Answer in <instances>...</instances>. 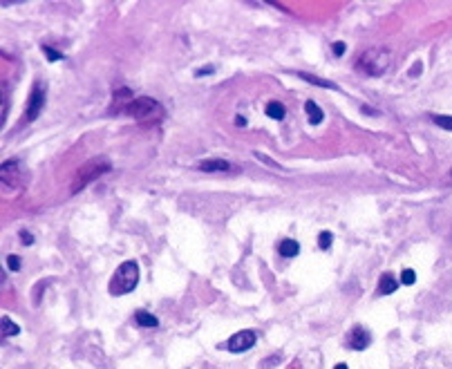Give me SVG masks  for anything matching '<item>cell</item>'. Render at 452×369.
Wrapping results in <instances>:
<instances>
[{
	"instance_id": "6da1fadb",
	"label": "cell",
	"mask_w": 452,
	"mask_h": 369,
	"mask_svg": "<svg viewBox=\"0 0 452 369\" xmlns=\"http://www.w3.org/2000/svg\"><path fill=\"white\" fill-rule=\"evenodd\" d=\"M121 112L134 117L141 123H148V126H152V123H159L163 119L161 103H157V101L150 99V96H139V99H132Z\"/></svg>"
},
{
	"instance_id": "7a4b0ae2",
	"label": "cell",
	"mask_w": 452,
	"mask_h": 369,
	"mask_svg": "<svg viewBox=\"0 0 452 369\" xmlns=\"http://www.w3.org/2000/svg\"><path fill=\"white\" fill-rule=\"evenodd\" d=\"M392 63V54L385 47H370L356 63V70L363 72L365 76H381Z\"/></svg>"
},
{
	"instance_id": "3957f363",
	"label": "cell",
	"mask_w": 452,
	"mask_h": 369,
	"mask_svg": "<svg viewBox=\"0 0 452 369\" xmlns=\"http://www.w3.org/2000/svg\"><path fill=\"white\" fill-rule=\"evenodd\" d=\"M112 170V163L108 157H94L86 161L81 168L76 170V177H74V186H72V192H78L81 188H86L88 184L97 181L99 177H103L105 173Z\"/></svg>"
},
{
	"instance_id": "277c9868",
	"label": "cell",
	"mask_w": 452,
	"mask_h": 369,
	"mask_svg": "<svg viewBox=\"0 0 452 369\" xmlns=\"http://www.w3.org/2000/svg\"><path fill=\"white\" fill-rule=\"evenodd\" d=\"M137 282H139V266H137V262L128 260V262H123V264L115 271V275H112V280H110V293H112V295H126V293H130V291H134Z\"/></svg>"
},
{
	"instance_id": "5b68a950",
	"label": "cell",
	"mask_w": 452,
	"mask_h": 369,
	"mask_svg": "<svg viewBox=\"0 0 452 369\" xmlns=\"http://www.w3.org/2000/svg\"><path fill=\"white\" fill-rule=\"evenodd\" d=\"M0 181L7 184L9 188H18L27 181V170L22 166V161L18 159H7V161L0 166Z\"/></svg>"
},
{
	"instance_id": "8992f818",
	"label": "cell",
	"mask_w": 452,
	"mask_h": 369,
	"mask_svg": "<svg viewBox=\"0 0 452 369\" xmlns=\"http://www.w3.org/2000/svg\"><path fill=\"white\" fill-rule=\"evenodd\" d=\"M345 345H347L352 351H363V349H367L372 345V333L367 331L365 327L356 325V327L349 329L347 338H345Z\"/></svg>"
},
{
	"instance_id": "52a82bcc",
	"label": "cell",
	"mask_w": 452,
	"mask_h": 369,
	"mask_svg": "<svg viewBox=\"0 0 452 369\" xmlns=\"http://www.w3.org/2000/svg\"><path fill=\"white\" fill-rule=\"evenodd\" d=\"M258 336L251 331V329H242V331H237L235 336L229 338V343H226V347H229V351H233V354H242V351H248L256 345Z\"/></svg>"
},
{
	"instance_id": "ba28073f",
	"label": "cell",
	"mask_w": 452,
	"mask_h": 369,
	"mask_svg": "<svg viewBox=\"0 0 452 369\" xmlns=\"http://www.w3.org/2000/svg\"><path fill=\"white\" fill-rule=\"evenodd\" d=\"M43 105H45V90H43V85H34V90L30 94V101H27V107H25V121L27 123L34 121V119L41 115Z\"/></svg>"
},
{
	"instance_id": "9c48e42d",
	"label": "cell",
	"mask_w": 452,
	"mask_h": 369,
	"mask_svg": "<svg viewBox=\"0 0 452 369\" xmlns=\"http://www.w3.org/2000/svg\"><path fill=\"white\" fill-rule=\"evenodd\" d=\"M197 168L202 173H226V170H231V161H226V159H204V161L197 163Z\"/></svg>"
},
{
	"instance_id": "30bf717a",
	"label": "cell",
	"mask_w": 452,
	"mask_h": 369,
	"mask_svg": "<svg viewBox=\"0 0 452 369\" xmlns=\"http://www.w3.org/2000/svg\"><path fill=\"white\" fill-rule=\"evenodd\" d=\"M304 112H307V119H309V123L312 126H318V123H323V119H325V112L320 110L318 105H316V101H304Z\"/></svg>"
},
{
	"instance_id": "8fae6325",
	"label": "cell",
	"mask_w": 452,
	"mask_h": 369,
	"mask_svg": "<svg viewBox=\"0 0 452 369\" xmlns=\"http://www.w3.org/2000/svg\"><path fill=\"white\" fill-rule=\"evenodd\" d=\"M399 289V280L394 277L392 273H383L381 275V280H378V291H381L383 295H389V293H394Z\"/></svg>"
},
{
	"instance_id": "7c38bea8",
	"label": "cell",
	"mask_w": 452,
	"mask_h": 369,
	"mask_svg": "<svg viewBox=\"0 0 452 369\" xmlns=\"http://www.w3.org/2000/svg\"><path fill=\"white\" fill-rule=\"evenodd\" d=\"M278 253L280 255H285V258H296L298 253H300V244H298L296 240H282L280 244H278Z\"/></svg>"
},
{
	"instance_id": "4fadbf2b",
	"label": "cell",
	"mask_w": 452,
	"mask_h": 369,
	"mask_svg": "<svg viewBox=\"0 0 452 369\" xmlns=\"http://www.w3.org/2000/svg\"><path fill=\"white\" fill-rule=\"evenodd\" d=\"M134 322H137L139 327H146V329L159 327V320H157L152 314H148V311H137V314H134Z\"/></svg>"
},
{
	"instance_id": "5bb4252c",
	"label": "cell",
	"mask_w": 452,
	"mask_h": 369,
	"mask_svg": "<svg viewBox=\"0 0 452 369\" xmlns=\"http://www.w3.org/2000/svg\"><path fill=\"white\" fill-rule=\"evenodd\" d=\"M296 74L302 78V81H307V83H312V85H318V88L338 90V85H336V83H331V81H327V78H318V76H314V74H307V72H296Z\"/></svg>"
},
{
	"instance_id": "9a60e30c",
	"label": "cell",
	"mask_w": 452,
	"mask_h": 369,
	"mask_svg": "<svg viewBox=\"0 0 452 369\" xmlns=\"http://www.w3.org/2000/svg\"><path fill=\"white\" fill-rule=\"evenodd\" d=\"M285 115H287V110H285V105H282L280 101H269V103H267V117L269 119H273V121H282Z\"/></svg>"
},
{
	"instance_id": "2e32d148",
	"label": "cell",
	"mask_w": 452,
	"mask_h": 369,
	"mask_svg": "<svg viewBox=\"0 0 452 369\" xmlns=\"http://www.w3.org/2000/svg\"><path fill=\"white\" fill-rule=\"evenodd\" d=\"M0 325H3V336L5 338H11V336H18L20 333V327L18 322H14L9 316H3L0 318Z\"/></svg>"
},
{
	"instance_id": "e0dca14e",
	"label": "cell",
	"mask_w": 452,
	"mask_h": 369,
	"mask_svg": "<svg viewBox=\"0 0 452 369\" xmlns=\"http://www.w3.org/2000/svg\"><path fill=\"white\" fill-rule=\"evenodd\" d=\"M432 121L437 123L439 128L450 130V132H452V117H448V115H432Z\"/></svg>"
},
{
	"instance_id": "ac0fdd59",
	"label": "cell",
	"mask_w": 452,
	"mask_h": 369,
	"mask_svg": "<svg viewBox=\"0 0 452 369\" xmlns=\"http://www.w3.org/2000/svg\"><path fill=\"white\" fill-rule=\"evenodd\" d=\"M331 242H334V235H331L329 231H323V233L318 235V246L323 248V251H327V248L331 246Z\"/></svg>"
},
{
	"instance_id": "d6986e66",
	"label": "cell",
	"mask_w": 452,
	"mask_h": 369,
	"mask_svg": "<svg viewBox=\"0 0 452 369\" xmlns=\"http://www.w3.org/2000/svg\"><path fill=\"white\" fill-rule=\"evenodd\" d=\"M414 282H416V273H414V269H405L403 273H401V285L410 287V285H414Z\"/></svg>"
},
{
	"instance_id": "ffe728a7",
	"label": "cell",
	"mask_w": 452,
	"mask_h": 369,
	"mask_svg": "<svg viewBox=\"0 0 452 369\" xmlns=\"http://www.w3.org/2000/svg\"><path fill=\"white\" fill-rule=\"evenodd\" d=\"M43 54L47 56V61H52V63H56V61H63V54L54 52L52 47H47V45H43Z\"/></svg>"
},
{
	"instance_id": "44dd1931",
	"label": "cell",
	"mask_w": 452,
	"mask_h": 369,
	"mask_svg": "<svg viewBox=\"0 0 452 369\" xmlns=\"http://www.w3.org/2000/svg\"><path fill=\"white\" fill-rule=\"evenodd\" d=\"M7 269L9 271H18L20 269V258H18V255H7Z\"/></svg>"
},
{
	"instance_id": "7402d4cb",
	"label": "cell",
	"mask_w": 452,
	"mask_h": 369,
	"mask_svg": "<svg viewBox=\"0 0 452 369\" xmlns=\"http://www.w3.org/2000/svg\"><path fill=\"white\" fill-rule=\"evenodd\" d=\"M20 237H22V244H25V246H32L34 244V237L30 231H20Z\"/></svg>"
},
{
	"instance_id": "603a6c76",
	"label": "cell",
	"mask_w": 452,
	"mask_h": 369,
	"mask_svg": "<svg viewBox=\"0 0 452 369\" xmlns=\"http://www.w3.org/2000/svg\"><path fill=\"white\" fill-rule=\"evenodd\" d=\"M331 49H334L336 56H343L345 49H347V45H345V43H334V45H331Z\"/></svg>"
},
{
	"instance_id": "cb8c5ba5",
	"label": "cell",
	"mask_w": 452,
	"mask_h": 369,
	"mask_svg": "<svg viewBox=\"0 0 452 369\" xmlns=\"http://www.w3.org/2000/svg\"><path fill=\"white\" fill-rule=\"evenodd\" d=\"M213 72H215V67H213V65H206V67H200V70H197L195 74H197V76H206V74H213Z\"/></svg>"
},
{
	"instance_id": "d4e9b609",
	"label": "cell",
	"mask_w": 452,
	"mask_h": 369,
	"mask_svg": "<svg viewBox=\"0 0 452 369\" xmlns=\"http://www.w3.org/2000/svg\"><path fill=\"white\" fill-rule=\"evenodd\" d=\"M256 157L260 159V161H264V163H269V166H271V168H280V166H278V163H275V161H273V159H269V157H264V155H260V152H256Z\"/></svg>"
},
{
	"instance_id": "484cf974",
	"label": "cell",
	"mask_w": 452,
	"mask_h": 369,
	"mask_svg": "<svg viewBox=\"0 0 452 369\" xmlns=\"http://www.w3.org/2000/svg\"><path fill=\"white\" fill-rule=\"evenodd\" d=\"M278 360H280V356H273V358H267L264 362H267V365H271V367H273V365H278Z\"/></svg>"
},
{
	"instance_id": "4316f807",
	"label": "cell",
	"mask_w": 452,
	"mask_h": 369,
	"mask_svg": "<svg viewBox=\"0 0 452 369\" xmlns=\"http://www.w3.org/2000/svg\"><path fill=\"white\" fill-rule=\"evenodd\" d=\"M235 123H237V126H246V121H244V117H237V119H235Z\"/></svg>"
},
{
	"instance_id": "83f0119b",
	"label": "cell",
	"mask_w": 452,
	"mask_h": 369,
	"mask_svg": "<svg viewBox=\"0 0 452 369\" xmlns=\"http://www.w3.org/2000/svg\"><path fill=\"white\" fill-rule=\"evenodd\" d=\"M334 369H349V367H347V365H345V362H338V365H336Z\"/></svg>"
},
{
	"instance_id": "f1b7e54d",
	"label": "cell",
	"mask_w": 452,
	"mask_h": 369,
	"mask_svg": "<svg viewBox=\"0 0 452 369\" xmlns=\"http://www.w3.org/2000/svg\"><path fill=\"white\" fill-rule=\"evenodd\" d=\"M291 369H300V362H293V367Z\"/></svg>"
},
{
	"instance_id": "f546056e",
	"label": "cell",
	"mask_w": 452,
	"mask_h": 369,
	"mask_svg": "<svg viewBox=\"0 0 452 369\" xmlns=\"http://www.w3.org/2000/svg\"><path fill=\"white\" fill-rule=\"evenodd\" d=\"M450 175H452V173H450Z\"/></svg>"
}]
</instances>
